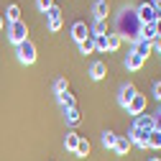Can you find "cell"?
Masks as SVG:
<instances>
[{
	"label": "cell",
	"mask_w": 161,
	"mask_h": 161,
	"mask_svg": "<svg viewBox=\"0 0 161 161\" xmlns=\"http://www.w3.org/2000/svg\"><path fill=\"white\" fill-rule=\"evenodd\" d=\"M59 103H62V108H64V110H69V108H77V103H74V95H69V90L59 92Z\"/></svg>",
	"instance_id": "obj_15"
},
{
	"label": "cell",
	"mask_w": 161,
	"mask_h": 161,
	"mask_svg": "<svg viewBox=\"0 0 161 161\" xmlns=\"http://www.w3.org/2000/svg\"><path fill=\"white\" fill-rule=\"evenodd\" d=\"M90 33L92 36H105L108 33V21H95L92 28H90Z\"/></svg>",
	"instance_id": "obj_21"
},
{
	"label": "cell",
	"mask_w": 161,
	"mask_h": 161,
	"mask_svg": "<svg viewBox=\"0 0 161 161\" xmlns=\"http://www.w3.org/2000/svg\"><path fill=\"white\" fill-rule=\"evenodd\" d=\"M151 46H156V49L161 51V36H156V38H153V44H151Z\"/></svg>",
	"instance_id": "obj_30"
},
{
	"label": "cell",
	"mask_w": 161,
	"mask_h": 161,
	"mask_svg": "<svg viewBox=\"0 0 161 161\" xmlns=\"http://www.w3.org/2000/svg\"><path fill=\"white\" fill-rule=\"evenodd\" d=\"M64 118H67V123H69V125H77L79 120H82V115H79V110H77V108L64 110Z\"/></svg>",
	"instance_id": "obj_20"
},
{
	"label": "cell",
	"mask_w": 161,
	"mask_h": 161,
	"mask_svg": "<svg viewBox=\"0 0 161 161\" xmlns=\"http://www.w3.org/2000/svg\"><path fill=\"white\" fill-rule=\"evenodd\" d=\"M3 26H5V21H3V15H0V28H3Z\"/></svg>",
	"instance_id": "obj_31"
},
{
	"label": "cell",
	"mask_w": 161,
	"mask_h": 161,
	"mask_svg": "<svg viewBox=\"0 0 161 161\" xmlns=\"http://www.w3.org/2000/svg\"><path fill=\"white\" fill-rule=\"evenodd\" d=\"M95 49L97 51H108V36H95Z\"/></svg>",
	"instance_id": "obj_25"
},
{
	"label": "cell",
	"mask_w": 161,
	"mask_h": 161,
	"mask_svg": "<svg viewBox=\"0 0 161 161\" xmlns=\"http://www.w3.org/2000/svg\"><path fill=\"white\" fill-rule=\"evenodd\" d=\"M36 5H38V10H44V13H46V10L54 5V0H36Z\"/></svg>",
	"instance_id": "obj_27"
},
{
	"label": "cell",
	"mask_w": 161,
	"mask_h": 161,
	"mask_svg": "<svg viewBox=\"0 0 161 161\" xmlns=\"http://www.w3.org/2000/svg\"><path fill=\"white\" fill-rule=\"evenodd\" d=\"M153 97L161 100V82H153Z\"/></svg>",
	"instance_id": "obj_28"
},
{
	"label": "cell",
	"mask_w": 161,
	"mask_h": 161,
	"mask_svg": "<svg viewBox=\"0 0 161 161\" xmlns=\"http://www.w3.org/2000/svg\"><path fill=\"white\" fill-rule=\"evenodd\" d=\"M153 46H151V41H146V38H136V49H133V54H138V56H148V51H151Z\"/></svg>",
	"instance_id": "obj_11"
},
{
	"label": "cell",
	"mask_w": 161,
	"mask_h": 161,
	"mask_svg": "<svg viewBox=\"0 0 161 161\" xmlns=\"http://www.w3.org/2000/svg\"><path fill=\"white\" fill-rule=\"evenodd\" d=\"M79 138H82V136H79V133H74V130H69V133L64 136V148L74 153V148H77V143H79Z\"/></svg>",
	"instance_id": "obj_14"
},
{
	"label": "cell",
	"mask_w": 161,
	"mask_h": 161,
	"mask_svg": "<svg viewBox=\"0 0 161 161\" xmlns=\"http://www.w3.org/2000/svg\"><path fill=\"white\" fill-rule=\"evenodd\" d=\"M153 28H156V36H161V18H156V23H153Z\"/></svg>",
	"instance_id": "obj_29"
},
{
	"label": "cell",
	"mask_w": 161,
	"mask_h": 161,
	"mask_svg": "<svg viewBox=\"0 0 161 161\" xmlns=\"http://www.w3.org/2000/svg\"><path fill=\"white\" fill-rule=\"evenodd\" d=\"M64 90H67V77H59L56 82H54V92L59 95V92H64Z\"/></svg>",
	"instance_id": "obj_26"
},
{
	"label": "cell",
	"mask_w": 161,
	"mask_h": 161,
	"mask_svg": "<svg viewBox=\"0 0 161 161\" xmlns=\"http://www.w3.org/2000/svg\"><path fill=\"white\" fill-rule=\"evenodd\" d=\"M130 143H136V146H141V148H148V130L133 125V130H130Z\"/></svg>",
	"instance_id": "obj_6"
},
{
	"label": "cell",
	"mask_w": 161,
	"mask_h": 161,
	"mask_svg": "<svg viewBox=\"0 0 161 161\" xmlns=\"http://www.w3.org/2000/svg\"><path fill=\"white\" fill-rule=\"evenodd\" d=\"M138 92H136V85L133 82H125V85H120V90H118V103L123 105V108H128V103L136 97Z\"/></svg>",
	"instance_id": "obj_4"
},
{
	"label": "cell",
	"mask_w": 161,
	"mask_h": 161,
	"mask_svg": "<svg viewBox=\"0 0 161 161\" xmlns=\"http://www.w3.org/2000/svg\"><path fill=\"white\" fill-rule=\"evenodd\" d=\"M115 153L118 156H125L128 153V148H130V138H125V136H118V141H115Z\"/></svg>",
	"instance_id": "obj_12"
},
{
	"label": "cell",
	"mask_w": 161,
	"mask_h": 161,
	"mask_svg": "<svg viewBox=\"0 0 161 161\" xmlns=\"http://www.w3.org/2000/svg\"><path fill=\"white\" fill-rule=\"evenodd\" d=\"M115 141H118V136H115L113 130H105V133H103V146H105V148H113Z\"/></svg>",
	"instance_id": "obj_24"
},
{
	"label": "cell",
	"mask_w": 161,
	"mask_h": 161,
	"mask_svg": "<svg viewBox=\"0 0 161 161\" xmlns=\"http://www.w3.org/2000/svg\"><path fill=\"white\" fill-rule=\"evenodd\" d=\"M148 146H151V148H161V130L153 128V130L148 133Z\"/></svg>",
	"instance_id": "obj_23"
},
{
	"label": "cell",
	"mask_w": 161,
	"mask_h": 161,
	"mask_svg": "<svg viewBox=\"0 0 161 161\" xmlns=\"http://www.w3.org/2000/svg\"><path fill=\"white\" fill-rule=\"evenodd\" d=\"M18 62L21 64H33L36 62V44L31 41V38H26V41L18 44Z\"/></svg>",
	"instance_id": "obj_1"
},
{
	"label": "cell",
	"mask_w": 161,
	"mask_h": 161,
	"mask_svg": "<svg viewBox=\"0 0 161 161\" xmlns=\"http://www.w3.org/2000/svg\"><path fill=\"white\" fill-rule=\"evenodd\" d=\"M72 36H74V41H85V38L90 36V28H87V23L77 21V23L72 26Z\"/></svg>",
	"instance_id": "obj_9"
},
{
	"label": "cell",
	"mask_w": 161,
	"mask_h": 161,
	"mask_svg": "<svg viewBox=\"0 0 161 161\" xmlns=\"http://www.w3.org/2000/svg\"><path fill=\"white\" fill-rule=\"evenodd\" d=\"M138 21L141 23H156V18H161L158 13H156V8H153V3H143V5H141L138 8Z\"/></svg>",
	"instance_id": "obj_3"
},
{
	"label": "cell",
	"mask_w": 161,
	"mask_h": 161,
	"mask_svg": "<svg viewBox=\"0 0 161 161\" xmlns=\"http://www.w3.org/2000/svg\"><path fill=\"white\" fill-rule=\"evenodd\" d=\"M79 51H82V54H92L95 51V36L92 33L85 38V41H79Z\"/></svg>",
	"instance_id": "obj_19"
},
{
	"label": "cell",
	"mask_w": 161,
	"mask_h": 161,
	"mask_svg": "<svg viewBox=\"0 0 161 161\" xmlns=\"http://www.w3.org/2000/svg\"><path fill=\"white\" fill-rule=\"evenodd\" d=\"M92 13H95V21H108L110 3H108V0H97V3H95V8H92Z\"/></svg>",
	"instance_id": "obj_8"
},
{
	"label": "cell",
	"mask_w": 161,
	"mask_h": 161,
	"mask_svg": "<svg viewBox=\"0 0 161 161\" xmlns=\"http://www.w3.org/2000/svg\"><path fill=\"white\" fill-rule=\"evenodd\" d=\"M5 18H8V23H13V21H21V8H18L15 3H13V5H8Z\"/></svg>",
	"instance_id": "obj_22"
},
{
	"label": "cell",
	"mask_w": 161,
	"mask_h": 161,
	"mask_svg": "<svg viewBox=\"0 0 161 161\" xmlns=\"http://www.w3.org/2000/svg\"><path fill=\"white\" fill-rule=\"evenodd\" d=\"M125 67L130 69V72H138L141 67H143V56H138V54H128V59H125Z\"/></svg>",
	"instance_id": "obj_13"
},
{
	"label": "cell",
	"mask_w": 161,
	"mask_h": 161,
	"mask_svg": "<svg viewBox=\"0 0 161 161\" xmlns=\"http://www.w3.org/2000/svg\"><path fill=\"white\" fill-rule=\"evenodd\" d=\"M46 15H49V28H51V31H59V28H62V10H59L56 5H51V8L46 10Z\"/></svg>",
	"instance_id": "obj_7"
},
{
	"label": "cell",
	"mask_w": 161,
	"mask_h": 161,
	"mask_svg": "<svg viewBox=\"0 0 161 161\" xmlns=\"http://www.w3.org/2000/svg\"><path fill=\"white\" fill-rule=\"evenodd\" d=\"M105 36H108V51H118L123 36H120V33H105Z\"/></svg>",
	"instance_id": "obj_18"
},
{
	"label": "cell",
	"mask_w": 161,
	"mask_h": 161,
	"mask_svg": "<svg viewBox=\"0 0 161 161\" xmlns=\"http://www.w3.org/2000/svg\"><path fill=\"white\" fill-rule=\"evenodd\" d=\"M125 110H128V115H136V118L143 115V110H146V97H143V95H136L130 103H128Z\"/></svg>",
	"instance_id": "obj_5"
},
{
	"label": "cell",
	"mask_w": 161,
	"mask_h": 161,
	"mask_svg": "<svg viewBox=\"0 0 161 161\" xmlns=\"http://www.w3.org/2000/svg\"><path fill=\"white\" fill-rule=\"evenodd\" d=\"M74 153L79 156V158H85L87 153H90V141L82 136V138H79V143H77V148H74Z\"/></svg>",
	"instance_id": "obj_17"
},
{
	"label": "cell",
	"mask_w": 161,
	"mask_h": 161,
	"mask_svg": "<svg viewBox=\"0 0 161 161\" xmlns=\"http://www.w3.org/2000/svg\"><path fill=\"white\" fill-rule=\"evenodd\" d=\"M8 38H10V44H21V41H26L28 38V26H26V21H13L10 23V28H8Z\"/></svg>",
	"instance_id": "obj_2"
},
{
	"label": "cell",
	"mask_w": 161,
	"mask_h": 161,
	"mask_svg": "<svg viewBox=\"0 0 161 161\" xmlns=\"http://www.w3.org/2000/svg\"><path fill=\"white\" fill-rule=\"evenodd\" d=\"M105 74H108V67H105L103 62H92V64H90V77L95 79V82H100Z\"/></svg>",
	"instance_id": "obj_10"
},
{
	"label": "cell",
	"mask_w": 161,
	"mask_h": 161,
	"mask_svg": "<svg viewBox=\"0 0 161 161\" xmlns=\"http://www.w3.org/2000/svg\"><path fill=\"white\" fill-rule=\"evenodd\" d=\"M136 128H143V130H153V118H146V115H138L136 118Z\"/></svg>",
	"instance_id": "obj_16"
}]
</instances>
